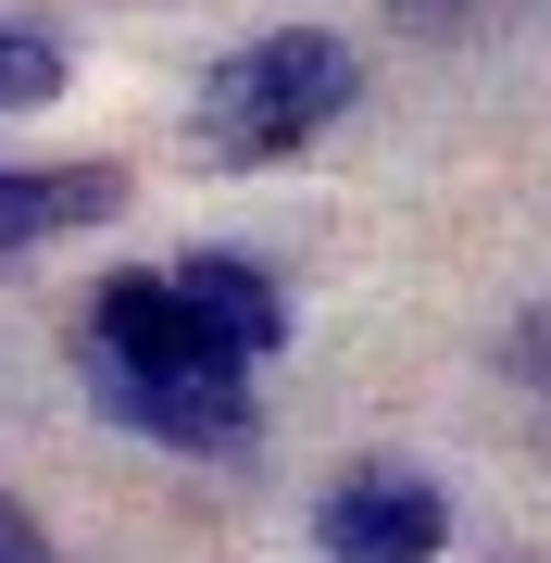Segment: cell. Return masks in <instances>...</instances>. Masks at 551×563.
Returning <instances> with one entry per match:
<instances>
[{"instance_id": "cell-3", "label": "cell", "mask_w": 551, "mask_h": 563, "mask_svg": "<svg viewBox=\"0 0 551 563\" xmlns=\"http://www.w3.org/2000/svg\"><path fill=\"white\" fill-rule=\"evenodd\" d=\"M101 376V413L113 426H139V439H164V451H251V376H125V363H88Z\"/></svg>"}, {"instance_id": "cell-2", "label": "cell", "mask_w": 551, "mask_h": 563, "mask_svg": "<svg viewBox=\"0 0 551 563\" xmlns=\"http://www.w3.org/2000/svg\"><path fill=\"white\" fill-rule=\"evenodd\" d=\"M313 539H327L339 563H439V551H451V501L414 476V463H364V476L327 488Z\"/></svg>"}, {"instance_id": "cell-5", "label": "cell", "mask_w": 551, "mask_h": 563, "mask_svg": "<svg viewBox=\"0 0 551 563\" xmlns=\"http://www.w3.org/2000/svg\"><path fill=\"white\" fill-rule=\"evenodd\" d=\"M176 301L225 339V363H264L288 339V288L264 276V263H239V251H188V276H176Z\"/></svg>"}, {"instance_id": "cell-4", "label": "cell", "mask_w": 551, "mask_h": 563, "mask_svg": "<svg viewBox=\"0 0 551 563\" xmlns=\"http://www.w3.org/2000/svg\"><path fill=\"white\" fill-rule=\"evenodd\" d=\"M88 325H101L88 363H125V376H251V363H225V339L176 301L164 276H113L101 301H88Z\"/></svg>"}, {"instance_id": "cell-8", "label": "cell", "mask_w": 551, "mask_h": 563, "mask_svg": "<svg viewBox=\"0 0 551 563\" xmlns=\"http://www.w3.org/2000/svg\"><path fill=\"white\" fill-rule=\"evenodd\" d=\"M0 563H51V539H38V514H25V501H0Z\"/></svg>"}, {"instance_id": "cell-1", "label": "cell", "mask_w": 551, "mask_h": 563, "mask_svg": "<svg viewBox=\"0 0 551 563\" xmlns=\"http://www.w3.org/2000/svg\"><path fill=\"white\" fill-rule=\"evenodd\" d=\"M351 101V38H327V25H276V38L225 51L201 76V139L213 163H288Z\"/></svg>"}, {"instance_id": "cell-7", "label": "cell", "mask_w": 551, "mask_h": 563, "mask_svg": "<svg viewBox=\"0 0 551 563\" xmlns=\"http://www.w3.org/2000/svg\"><path fill=\"white\" fill-rule=\"evenodd\" d=\"M63 76H76V51H63V38H38V25H0V113L51 101Z\"/></svg>"}, {"instance_id": "cell-6", "label": "cell", "mask_w": 551, "mask_h": 563, "mask_svg": "<svg viewBox=\"0 0 551 563\" xmlns=\"http://www.w3.org/2000/svg\"><path fill=\"white\" fill-rule=\"evenodd\" d=\"M125 176L113 163H51V176H0V251H38L63 225H113Z\"/></svg>"}]
</instances>
